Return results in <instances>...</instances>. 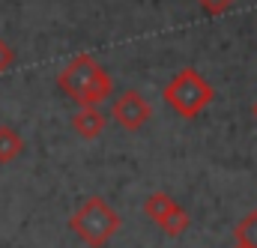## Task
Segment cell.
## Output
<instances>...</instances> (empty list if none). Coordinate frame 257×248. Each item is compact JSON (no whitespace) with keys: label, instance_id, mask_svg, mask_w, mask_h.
I'll return each instance as SVG.
<instances>
[{"label":"cell","instance_id":"cell-1","mask_svg":"<svg viewBox=\"0 0 257 248\" xmlns=\"http://www.w3.org/2000/svg\"><path fill=\"white\" fill-rule=\"evenodd\" d=\"M60 90L69 99H75L81 108H99V102H105L111 96V75L93 60L90 54H78L75 60L66 66L57 78Z\"/></svg>","mask_w":257,"mask_h":248},{"label":"cell","instance_id":"cell-2","mask_svg":"<svg viewBox=\"0 0 257 248\" xmlns=\"http://www.w3.org/2000/svg\"><path fill=\"white\" fill-rule=\"evenodd\" d=\"M75 236L90 248H102L108 245V239L120 230V215L111 203H105V197H87L75 215L69 218Z\"/></svg>","mask_w":257,"mask_h":248},{"label":"cell","instance_id":"cell-3","mask_svg":"<svg viewBox=\"0 0 257 248\" xmlns=\"http://www.w3.org/2000/svg\"><path fill=\"white\" fill-rule=\"evenodd\" d=\"M212 99H215L212 84H209L197 69H192V66L180 69V72L168 81V87H165V102H168V108L177 111V114L186 117V120L197 117Z\"/></svg>","mask_w":257,"mask_h":248},{"label":"cell","instance_id":"cell-4","mask_svg":"<svg viewBox=\"0 0 257 248\" xmlns=\"http://www.w3.org/2000/svg\"><path fill=\"white\" fill-rule=\"evenodd\" d=\"M111 114H114V120H117L120 129H126V132H138L141 126H147L150 114H153V108H150V102H147L138 90H126L123 96H117Z\"/></svg>","mask_w":257,"mask_h":248},{"label":"cell","instance_id":"cell-5","mask_svg":"<svg viewBox=\"0 0 257 248\" xmlns=\"http://www.w3.org/2000/svg\"><path fill=\"white\" fill-rule=\"evenodd\" d=\"M72 129H75L78 138L93 141L105 132V114L99 108H78V114L72 117Z\"/></svg>","mask_w":257,"mask_h":248},{"label":"cell","instance_id":"cell-6","mask_svg":"<svg viewBox=\"0 0 257 248\" xmlns=\"http://www.w3.org/2000/svg\"><path fill=\"white\" fill-rule=\"evenodd\" d=\"M24 153V138L12 126H0V165L15 162Z\"/></svg>","mask_w":257,"mask_h":248},{"label":"cell","instance_id":"cell-7","mask_svg":"<svg viewBox=\"0 0 257 248\" xmlns=\"http://www.w3.org/2000/svg\"><path fill=\"white\" fill-rule=\"evenodd\" d=\"M159 227L168 233V236H183L189 227H192V218H189V212L180 206V203H174L165 215H162V221H159Z\"/></svg>","mask_w":257,"mask_h":248},{"label":"cell","instance_id":"cell-8","mask_svg":"<svg viewBox=\"0 0 257 248\" xmlns=\"http://www.w3.org/2000/svg\"><path fill=\"white\" fill-rule=\"evenodd\" d=\"M171 206H174V197H171V194H165V191H153V194L144 200V215H147L150 221H156V224H159V221H162V215H165Z\"/></svg>","mask_w":257,"mask_h":248},{"label":"cell","instance_id":"cell-9","mask_svg":"<svg viewBox=\"0 0 257 248\" xmlns=\"http://www.w3.org/2000/svg\"><path fill=\"white\" fill-rule=\"evenodd\" d=\"M233 236H236V245L257 248V212H248V215L233 227Z\"/></svg>","mask_w":257,"mask_h":248},{"label":"cell","instance_id":"cell-10","mask_svg":"<svg viewBox=\"0 0 257 248\" xmlns=\"http://www.w3.org/2000/svg\"><path fill=\"white\" fill-rule=\"evenodd\" d=\"M194 3H197L206 15H221V12H227L236 0H194Z\"/></svg>","mask_w":257,"mask_h":248},{"label":"cell","instance_id":"cell-11","mask_svg":"<svg viewBox=\"0 0 257 248\" xmlns=\"http://www.w3.org/2000/svg\"><path fill=\"white\" fill-rule=\"evenodd\" d=\"M12 63H15V48H12L6 39H0V75H3V72H9V69H12Z\"/></svg>","mask_w":257,"mask_h":248},{"label":"cell","instance_id":"cell-12","mask_svg":"<svg viewBox=\"0 0 257 248\" xmlns=\"http://www.w3.org/2000/svg\"><path fill=\"white\" fill-rule=\"evenodd\" d=\"M254 117H257V102H254Z\"/></svg>","mask_w":257,"mask_h":248},{"label":"cell","instance_id":"cell-13","mask_svg":"<svg viewBox=\"0 0 257 248\" xmlns=\"http://www.w3.org/2000/svg\"><path fill=\"white\" fill-rule=\"evenodd\" d=\"M236 248H242V245H236Z\"/></svg>","mask_w":257,"mask_h":248}]
</instances>
